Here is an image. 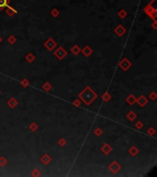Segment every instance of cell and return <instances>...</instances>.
<instances>
[{
    "label": "cell",
    "mask_w": 157,
    "mask_h": 177,
    "mask_svg": "<svg viewBox=\"0 0 157 177\" xmlns=\"http://www.w3.org/2000/svg\"><path fill=\"white\" fill-rule=\"evenodd\" d=\"M86 90H85V92H82L81 95H80V97H81L82 100H84V101H85V103L88 104L90 101H92L94 99H95L96 95L92 90H89V89H86Z\"/></svg>",
    "instance_id": "1"
},
{
    "label": "cell",
    "mask_w": 157,
    "mask_h": 177,
    "mask_svg": "<svg viewBox=\"0 0 157 177\" xmlns=\"http://www.w3.org/2000/svg\"><path fill=\"white\" fill-rule=\"evenodd\" d=\"M9 0H0V9H3L8 6Z\"/></svg>",
    "instance_id": "2"
},
{
    "label": "cell",
    "mask_w": 157,
    "mask_h": 177,
    "mask_svg": "<svg viewBox=\"0 0 157 177\" xmlns=\"http://www.w3.org/2000/svg\"><path fill=\"white\" fill-rule=\"evenodd\" d=\"M7 7H8V9H7V13H8L9 16H12L13 14H15L16 12H17L13 8H10V7H8V6H7Z\"/></svg>",
    "instance_id": "3"
},
{
    "label": "cell",
    "mask_w": 157,
    "mask_h": 177,
    "mask_svg": "<svg viewBox=\"0 0 157 177\" xmlns=\"http://www.w3.org/2000/svg\"><path fill=\"white\" fill-rule=\"evenodd\" d=\"M118 15H120V18H125V16H126V12L124 11V10H121V11H120V13H118Z\"/></svg>",
    "instance_id": "4"
},
{
    "label": "cell",
    "mask_w": 157,
    "mask_h": 177,
    "mask_svg": "<svg viewBox=\"0 0 157 177\" xmlns=\"http://www.w3.org/2000/svg\"><path fill=\"white\" fill-rule=\"evenodd\" d=\"M52 14L53 15V17H57V15H58V10L56 9H53L52 11Z\"/></svg>",
    "instance_id": "5"
}]
</instances>
